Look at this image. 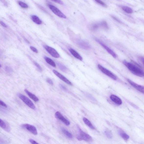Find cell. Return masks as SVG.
<instances>
[{"label": "cell", "instance_id": "cell-1", "mask_svg": "<svg viewBox=\"0 0 144 144\" xmlns=\"http://www.w3.org/2000/svg\"><path fill=\"white\" fill-rule=\"evenodd\" d=\"M123 63L131 72L134 75L140 77H143L144 73L143 70L139 66L124 60Z\"/></svg>", "mask_w": 144, "mask_h": 144}, {"label": "cell", "instance_id": "cell-18", "mask_svg": "<svg viewBox=\"0 0 144 144\" xmlns=\"http://www.w3.org/2000/svg\"><path fill=\"white\" fill-rule=\"evenodd\" d=\"M61 130L62 133L68 138L70 139H72L73 138V135L72 134L66 129L62 128Z\"/></svg>", "mask_w": 144, "mask_h": 144}, {"label": "cell", "instance_id": "cell-20", "mask_svg": "<svg viewBox=\"0 0 144 144\" xmlns=\"http://www.w3.org/2000/svg\"><path fill=\"white\" fill-rule=\"evenodd\" d=\"M83 121L85 124H86L87 126L89 127L91 129L94 130L95 129V128L93 126V125L92 123L88 119L86 118H83Z\"/></svg>", "mask_w": 144, "mask_h": 144}, {"label": "cell", "instance_id": "cell-34", "mask_svg": "<svg viewBox=\"0 0 144 144\" xmlns=\"http://www.w3.org/2000/svg\"><path fill=\"white\" fill-rule=\"evenodd\" d=\"M5 70L7 72H10L12 71V69H11V68L8 67H6L5 68Z\"/></svg>", "mask_w": 144, "mask_h": 144}, {"label": "cell", "instance_id": "cell-36", "mask_svg": "<svg viewBox=\"0 0 144 144\" xmlns=\"http://www.w3.org/2000/svg\"><path fill=\"white\" fill-rule=\"evenodd\" d=\"M0 24H1V25L3 26V27H7V26L6 25V24L4 23L2 21H0Z\"/></svg>", "mask_w": 144, "mask_h": 144}, {"label": "cell", "instance_id": "cell-27", "mask_svg": "<svg viewBox=\"0 0 144 144\" xmlns=\"http://www.w3.org/2000/svg\"><path fill=\"white\" fill-rule=\"evenodd\" d=\"M100 26L104 29H107L108 28V26L107 23L105 21L102 22L100 24Z\"/></svg>", "mask_w": 144, "mask_h": 144}, {"label": "cell", "instance_id": "cell-11", "mask_svg": "<svg viewBox=\"0 0 144 144\" xmlns=\"http://www.w3.org/2000/svg\"><path fill=\"white\" fill-rule=\"evenodd\" d=\"M55 115L57 119L61 120L66 125L68 126L70 124V121L64 118L63 115L59 111L56 112L55 113Z\"/></svg>", "mask_w": 144, "mask_h": 144}, {"label": "cell", "instance_id": "cell-37", "mask_svg": "<svg viewBox=\"0 0 144 144\" xmlns=\"http://www.w3.org/2000/svg\"><path fill=\"white\" fill-rule=\"evenodd\" d=\"M60 88H61L63 90H67V88H66L63 85L61 84H60Z\"/></svg>", "mask_w": 144, "mask_h": 144}, {"label": "cell", "instance_id": "cell-19", "mask_svg": "<svg viewBox=\"0 0 144 144\" xmlns=\"http://www.w3.org/2000/svg\"><path fill=\"white\" fill-rule=\"evenodd\" d=\"M44 59L45 61L50 65L52 66V67H56V65L55 63L54 62L53 60L49 58L48 57L45 56L44 57Z\"/></svg>", "mask_w": 144, "mask_h": 144}, {"label": "cell", "instance_id": "cell-29", "mask_svg": "<svg viewBox=\"0 0 144 144\" xmlns=\"http://www.w3.org/2000/svg\"><path fill=\"white\" fill-rule=\"evenodd\" d=\"M96 2H97L98 4H99L102 6L104 7H107V5L105 4L101 0H95Z\"/></svg>", "mask_w": 144, "mask_h": 144}, {"label": "cell", "instance_id": "cell-31", "mask_svg": "<svg viewBox=\"0 0 144 144\" xmlns=\"http://www.w3.org/2000/svg\"><path fill=\"white\" fill-rule=\"evenodd\" d=\"M54 2L59 4L62 5L64 4V3L61 0H52Z\"/></svg>", "mask_w": 144, "mask_h": 144}, {"label": "cell", "instance_id": "cell-22", "mask_svg": "<svg viewBox=\"0 0 144 144\" xmlns=\"http://www.w3.org/2000/svg\"><path fill=\"white\" fill-rule=\"evenodd\" d=\"M57 64L59 68L61 71L64 72H66L68 70L67 68L63 64L60 62H58Z\"/></svg>", "mask_w": 144, "mask_h": 144}, {"label": "cell", "instance_id": "cell-5", "mask_svg": "<svg viewBox=\"0 0 144 144\" xmlns=\"http://www.w3.org/2000/svg\"><path fill=\"white\" fill-rule=\"evenodd\" d=\"M48 6L51 10L56 16L61 18L64 19L67 18V17H66L65 15L59 9L57 8L55 6H54V5L49 4L48 5Z\"/></svg>", "mask_w": 144, "mask_h": 144}, {"label": "cell", "instance_id": "cell-16", "mask_svg": "<svg viewBox=\"0 0 144 144\" xmlns=\"http://www.w3.org/2000/svg\"><path fill=\"white\" fill-rule=\"evenodd\" d=\"M24 92L28 95L29 96V97L31 99L33 100L34 101L37 102L39 101V98H38L37 96H36L35 95L32 93H31L29 92L27 89H26L24 90Z\"/></svg>", "mask_w": 144, "mask_h": 144}, {"label": "cell", "instance_id": "cell-7", "mask_svg": "<svg viewBox=\"0 0 144 144\" xmlns=\"http://www.w3.org/2000/svg\"><path fill=\"white\" fill-rule=\"evenodd\" d=\"M22 127L28 131L35 135H37V132L36 128L35 126L32 125L25 124L22 125Z\"/></svg>", "mask_w": 144, "mask_h": 144}, {"label": "cell", "instance_id": "cell-13", "mask_svg": "<svg viewBox=\"0 0 144 144\" xmlns=\"http://www.w3.org/2000/svg\"><path fill=\"white\" fill-rule=\"evenodd\" d=\"M69 50L71 54L75 58L81 61L83 60V59L82 57L74 49L72 48H69Z\"/></svg>", "mask_w": 144, "mask_h": 144}, {"label": "cell", "instance_id": "cell-23", "mask_svg": "<svg viewBox=\"0 0 144 144\" xmlns=\"http://www.w3.org/2000/svg\"><path fill=\"white\" fill-rule=\"evenodd\" d=\"M122 9L125 12L128 14H132L133 12V10L130 7L127 6H123L122 7Z\"/></svg>", "mask_w": 144, "mask_h": 144}, {"label": "cell", "instance_id": "cell-38", "mask_svg": "<svg viewBox=\"0 0 144 144\" xmlns=\"http://www.w3.org/2000/svg\"><path fill=\"white\" fill-rule=\"evenodd\" d=\"M112 18H113L115 20H116V21H117L119 22H120V21H119L118 19H117V18L115 17V16H112Z\"/></svg>", "mask_w": 144, "mask_h": 144}, {"label": "cell", "instance_id": "cell-4", "mask_svg": "<svg viewBox=\"0 0 144 144\" xmlns=\"http://www.w3.org/2000/svg\"><path fill=\"white\" fill-rule=\"evenodd\" d=\"M98 67L100 71L102 72L104 74L107 75V76L110 77L111 79L114 80H116L117 77L112 72L108 70L106 68L103 67L100 64H98Z\"/></svg>", "mask_w": 144, "mask_h": 144}, {"label": "cell", "instance_id": "cell-9", "mask_svg": "<svg viewBox=\"0 0 144 144\" xmlns=\"http://www.w3.org/2000/svg\"><path fill=\"white\" fill-rule=\"evenodd\" d=\"M96 41L99 44L103 47V48L105 49V50H107L108 53L110 54L114 58H116L117 57V55L113 51L111 50V49L108 47L107 45L104 44L103 42H102L101 41H100L99 40L97 39H96Z\"/></svg>", "mask_w": 144, "mask_h": 144}, {"label": "cell", "instance_id": "cell-15", "mask_svg": "<svg viewBox=\"0 0 144 144\" xmlns=\"http://www.w3.org/2000/svg\"><path fill=\"white\" fill-rule=\"evenodd\" d=\"M118 133L121 137L125 141H127L129 139L130 136L128 134L121 130H119L118 131Z\"/></svg>", "mask_w": 144, "mask_h": 144}, {"label": "cell", "instance_id": "cell-10", "mask_svg": "<svg viewBox=\"0 0 144 144\" xmlns=\"http://www.w3.org/2000/svg\"><path fill=\"white\" fill-rule=\"evenodd\" d=\"M127 80L128 82L129 83V84L131 85L134 88L139 91L140 92L144 94V86L136 84V83L134 82L130 79H127Z\"/></svg>", "mask_w": 144, "mask_h": 144}, {"label": "cell", "instance_id": "cell-33", "mask_svg": "<svg viewBox=\"0 0 144 144\" xmlns=\"http://www.w3.org/2000/svg\"><path fill=\"white\" fill-rule=\"evenodd\" d=\"M0 105L5 108L7 107V106L6 104L1 100H0Z\"/></svg>", "mask_w": 144, "mask_h": 144}, {"label": "cell", "instance_id": "cell-2", "mask_svg": "<svg viewBox=\"0 0 144 144\" xmlns=\"http://www.w3.org/2000/svg\"><path fill=\"white\" fill-rule=\"evenodd\" d=\"M77 128L79 132L77 137L78 140L79 141H84L88 142L92 141L93 139L91 136L83 132L79 126H77Z\"/></svg>", "mask_w": 144, "mask_h": 144}, {"label": "cell", "instance_id": "cell-25", "mask_svg": "<svg viewBox=\"0 0 144 144\" xmlns=\"http://www.w3.org/2000/svg\"><path fill=\"white\" fill-rule=\"evenodd\" d=\"M7 126L6 124L4 121L0 119V127L6 130L7 129Z\"/></svg>", "mask_w": 144, "mask_h": 144}, {"label": "cell", "instance_id": "cell-24", "mask_svg": "<svg viewBox=\"0 0 144 144\" xmlns=\"http://www.w3.org/2000/svg\"><path fill=\"white\" fill-rule=\"evenodd\" d=\"M105 135L108 139H111L113 138V134L110 130H106L105 132Z\"/></svg>", "mask_w": 144, "mask_h": 144}, {"label": "cell", "instance_id": "cell-6", "mask_svg": "<svg viewBox=\"0 0 144 144\" xmlns=\"http://www.w3.org/2000/svg\"><path fill=\"white\" fill-rule=\"evenodd\" d=\"M44 47L45 50L52 57L56 58L60 57V55L54 48L47 45H44Z\"/></svg>", "mask_w": 144, "mask_h": 144}, {"label": "cell", "instance_id": "cell-32", "mask_svg": "<svg viewBox=\"0 0 144 144\" xmlns=\"http://www.w3.org/2000/svg\"><path fill=\"white\" fill-rule=\"evenodd\" d=\"M47 83H49V84L51 85H53V83L52 80L50 78H48L47 79Z\"/></svg>", "mask_w": 144, "mask_h": 144}, {"label": "cell", "instance_id": "cell-35", "mask_svg": "<svg viewBox=\"0 0 144 144\" xmlns=\"http://www.w3.org/2000/svg\"><path fill=\"white\" fill-rule=\"evenodd\" d=\"M29 141L30 143H31L32 144H38L37 142L35 141L33 139H31L29 140Z\"/></svg>", "mask_w": 144, "mask_h": 144}, {"label": "cell", "instance_id": "cell-3", "mask_svg": "<svg viewBox=\"0 0 144 144\" xmlns=\"http://www.w3.org/2000/svg\"><path fill=\"white\" fill-rule=\"evenodd\" d=\"M18 95L19 97L28 107L32 109H35V105L29 98L21 94H18Z\"/></svg>", "mask_w": 144, "mask_h": 144}, {"label": "cell", "instance_id": "cell-17", "mask_svg": "<svg viewBox=\"0 0 144 144\" xmlns=\"http://www.w3.org/2000/svg\"><path fill=\"white\" fill-rule=\"evenodd\" d=\"M31 19L32 21L35 23L37 24H42V21L37 16L33 15L31 16Z\"/></svg>", "mask_w": 144, "mask_h": 144}, {"label": "cell", "instance_id": "cell-14", "mask_svg": "<svg viewBox=\"0 0 144 144\" xmlns=\"http://www.w3.org/2000/svg\"><path fill=\"white\" fill-rule=\"evenodd\" d=\"M110 98L113 102L117 105H120L122 103V100L116 96L112 95L110 96Z\"/></svg>", "mask_w": 144, "mask_h": 144}, {"label": "cell", "instance_id": "cell-12", "mask_svg": "<svg viewBox=\"0 0 144 144\" xmlns=\"http://www.w3.org/2000/svg\"><path fill=\"white\" fill-rule=\"evenodd\" d=\"M77 44L80 48L85 49L88 50L90 48V46L88 42L83 40H79L77 41Z\"/></svg>", "mask_w": 144, "mask_h": 144}, {"label": "cell", "instance_id": "cell-26", "mask_svg": "<svg viewBox=\"0 0 144 144\" xmlns=\"http://www.w3.org/2000/svg\"><path fill=\"white\" fill-rule=\"evenodd\" d=\"M18 3L19 5L20 6L22 7V8H24L26 9L28 8V5L25 3H24L23 2L21 1H18Z\"/></svg>", "mask_w": 144, "mask_h": 144}, {"label": "cell", "instance_id": "cell-21", "mask_svg": "<svg viewBox=\"0 0 144 144\" xmlns=\"http://www.w3.org/2000/svg\"><path fill=\"white\" fill-rule=\"evenodd\" d=\"M100 26V24H93L89 26V29L91 31H94L97 30Z\"/></svg>", "mask_w": 144, "mask_h": 144}, {"label": "cell", "instance_id": "cell-8", "mask_svg": "<svg viewBox=\"0 0 144 144\" xmlns=\"http://www.w3.org/2000/svg\"><path fill=\"white\" fill-rule=\"evenodd\" d=\"M53 72L56 76L59 78L60 79L63 81L64 82L67 83L68 85H70V86H72L73 84L71 81L68 80L67 78H66L63 75L61 74V73H60L59 72L54 70H53Z\"/></svg>", "mask_w": 144, "mask_h": 144}, {"label": "cell", "instance_id": "cell-28", "mask_svg": "<svg viewBox=\"0 0 144 144\" xmlns=\"http://www.w3.org/2000/svg\"><path fill=\"white\" fill-rule=\"evenodd\" d=\"M34 63L35 64V65L36 66L38 69L41 72L42 71V69L41 68L40 65L39 64L37 63L36 62L34 61Z\"/></svg>", "mask_w": 144, "mask_h": 144}, {"label": "cell", "instance_id": "cell-39", "mask_svg": "<svg viewBox=\"0 0 144 144\" xmlns=\"http://www.w3.org/2000/svg\"><path fill=\"white\" fill-rule=\"evenodd\" d=\"M1 67V65L0 63V68Z\"/></svg>", "mask_w": 144, "mask_h": 144}, {"label": "cell", "instance_id": "cell-30", "mask_svg": "<svg viewBox=\"0 0 144 144\" xmlns=\"http://www.w3.org/2000/svg\"><path fill=\"white\" fill-rule=\"evenodd\" d=\"M30 48L31 49V50L32 51H33L34 52L36 53H37L38 52V51L37 49L35 47L33 46H31L30 47Z\"/></svg>", "mask_w": 144, "mask_h": 144}]
</instances>
